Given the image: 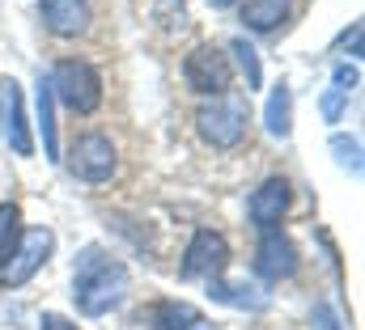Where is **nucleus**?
Instances as JSON below:
<instances>
[{"label": "nucleus", "mask_w": 365, "mask_h": 330, "mask_svg": "<svg viewBox=\"0 0 365 330\" xmlns=\"http://www.w3.org/2000/svg\"><path fill=\"white\" fill-rule=\"evenodd\" d=\"M128 297V267L102 246H86L73 262V301L86 318H102L119 309Z\"/></svg>", "instance_id": "f257e3e1"}, {"label": "nucleus", "mask_w": 365, "mask_h": 330, "mask_svg": "<svg viewBox=\"0 0 365 330\" xmlns=\"http://www.w3.org/2000/svg\"><path fill=\"white\" fill-rule=\"evenodd\" d=\"M51 93L73 110V115H93L102 106V77L86 60H60L51 68Z\"/></svg>", "instance_id": "f03ea898"}, {"label": "nucleus", "mask_w": 365, "mask_h": 330, "mask_svg": "<svg viewBox=\"0 0 365 330\" xmlns=\"http://www.w3.org/2000/svg\"><path fill=\"white\" fill-rule=\"evenodd\" d=\"M182 81L187 89L204 93V97H221L230 81H234V68H230V55L212 43H200L187 60H182Z\"/></svg>", "instance_id": "7ed1b4c3"}, {"label": "nucleus", "mask_w": 365, "mask_h": 330, "mask_svg": "<svg viewBox=\"0 0 365 330\" xmlns=\"http://www.w3.org/2000/svg\"><path fill=\"white\" fill-rule=\"evenodd\" d=\"M195 127H200V136H204L212 149H234V144L242 140V132H247V115H242L238 102L212 97V102H204V106L195 110Z\"/></svg>", "instance_id": "20e7f679"}, {"label": "nucleus", "mask_w": 365, "mask_h": 330, "mask_svg": "<svg viewBox=\"0 0 365 330\" xmlns=\"http://www.w3.org/2000/svg\"><path fill=\"white\" fill-rule=\"evenodd\" d=\"M225 262H230V242L212 229H195L187 250H182L179 275L182 280H221Z\"/></svg>", "instance_id": "39448f33"}, {"label": "nucleus", "mask_w": 365, "mask_h": 330, "mask_svg": "<svg viewBox=\"0 0 365 330\" xmlns=\"http://www.w3.org/2000/svg\"><path fill=\"white\" fill-rule=\"evenodd\" d=\"M115 144H110V136H102V132H86V136H77L73 140V149H68V169H73V178H81V182H106L110 174H115Z\"/></svg>", "instance_id": "423d86ee"}, {"label": "nucleus", "mask_w": 365, "mask_h": 330, "mask_svg": "<svg viewBox=\"0 0 365 330\" xmlns=\"http://www.w3.org/2000/svg\"><path fill=\"white\" fill-rule=\"evenodd\" d=\"M51 250H56V233H51V229H30V233H21V242L13 250L9 267L0 271L4 284H9V288H21V284L51 258Z\"/></svg>", "instance_id": "0eeeda50"}, {"label": "nucleus", "mask_w": 365, "mask_h": 330, "mask_svg": "<svg viewBox=\"0 0 365 330\" xmlns=\"http://www.w3.org/2000/svg\"><path fill=\"white\" fill-rule=\"evenodd\" d=\"M293 271H297V246L280 229H264V238L255 246V275L276 284V280H289Z\"/></svg>", "instance_id": "6e6552de"}, {"label": "nucleus", "mask_w": 365, "mask_h": 330, "mask_svg": "<svg viewBox=\"0 0 365 330\" xmlns=\"http://www.w3.org/2000/svg\"><path fill=\"white\" fill-rule=\"evenodd\" d=\"M140 326H149V330H212V322L195 305L175 301V297H162L149 309H140Z\"/></svg>", "instance_id": "1a4fd4ad"}, {"label": "nucleus", "mask_w": 365, "mask_h": 330, "mask_svg": "<svg viewBox=\"0 0 365 330\" xmlns=\"http://www.w3.org/2000/svg\"><path fill=\"white\" fill-rule=\"evenodd\" d=\"M38 17L56 38H77L90 30V0H38Z\"/></svg>", "instance_id": "9d476101"}, {"label": "nucleus", "mask_w": 365, "mask_h": 330, "mask_svg": "<svg viewBox=\"0 0 365 330\" xmlns=\"http://www.w3.org/2000/svg\"><path fill=\"white\" fill-rule=\"evenodd\" d=\"M284 212H289V182H284V178H268V182L251 195V203H247V216H251L259 229H276Z\"/></svg>", "instance_id": "9b49d317"}, {"label": "nucleus", "mask_w": 365, "mask_h": 330, "mask_svg": "<svg viewBox=\"0 0 365 330\" xmlns=\"http://www.w3.org/2000/svg\"><path fill=\"white\" fill-rule=\"evenodd\" d=\"M208 297H212V301H221V305H230V309H251V314L268 309V301H272L259 284H247V280H238V284L208 280Z\"/></svg>", "instance_id": "f8f14e48"}, {"label": "nucleus", "mask_w": 365, "mask_h": 330, "mask_svg": "<svg viewBox=\"0 0 365 330\" xmlns=\"http://www.w3.org/2000/svg\"><path fill=\"white\" fill-rule=\"evenodd\" d=\"M4 89V97H9V149L17 153V157H30L34 153V140H30V123H26V106H21V89L9 81L0 85Z\"/></svg>", "instance_id": "ddd939ff"}, {"label": "nucleus", "mask_w": 365, "mask_h": 330, "mask_svg": "<svg viewBox=\"0 0 365 330\" xmlns=\"http://www.w3.org/2000/svg\"><path fill=\"white\" fill-rule=\"evenodd\" d=\"M238 17H242L247 30L268 34V30H276V26H284V17H289V0H242Z\"/></svg>", "instance_id": "4468645a"}, {"label": "nucleus", "mask_w": 365, "mask_h": 330, "mask_svg": "<svg viewBox=\"0 0 365 330\" xmlns=\"http://www.w3.org/2000/svg\"><path fill=\"white\" fill-rule=\"evenodd\" d=\"M353 89H357V68L336 64V68H331V89L323 93V119H327V123H340L344 102H349V93H353Z\"/></svg>", "instance_id": "2eb2a0df"}, {"label": "nucleus", "mask_w": 365, "mask_h": 330, "mask_svg": "<svg viewBox=\"0 0 365 330\" xmlns=\"http://www.w3.org/2000/svg\"><path fill=\"white\" fill-rule=\"evenodd\" d=\"M264 123H268V136H276V140H289L293 136V93H289L284 81L272 89V97L264 106Z\"/></svg>", "instance_id": "dca6fc26"}, {"label": "nucleus", "mask_w": 365, "mask_h": 330, "mask_svg": "<svg viewBox=\"0 0 365 330\" xmlns=\"http://www.w3.org/2000/svg\"><path fill=\"white\" fill-rule=\"evenodd\" d=\"M38 132H43V153L56 161L60 157V144H56V93H51V81L38 77Z\"/></svg>", "instance_id": "f3484780"}, {"label": "nucleus", "mask_w": 365, "mask_h": 330, "mask_svg": "<svg viewBox=\"0 0 365 330\" xmlns=\"http://www.w3.org/2000/svg\"><path fill=\"white\" fill-rule=\"evenodd\" d=\"M17 242H21V212L17 203H0V271L9 267Z\"/></svg>", "instance_id": "a211bd4d"}, {"label": "nucleus", "mask_w": 365, "mask_h": 330, "mask_svg": "<svg viewBox=\"0 0 365 330\" xmlns=\"http://www.w3.org/2000/svg\"><path fill=\"white\" fill-rule=\"evenodd\" d=\"M230 51L238 55V68H242V77H247V89H259V81H264V68H259V51H255L247 38H234V43H230Z\"/></svg>", "instance_id": "6ab92c4d"}, {"label": "nucleus", "mask_w": 365, "mask_h": 330, "mask_svg": "<svg viewBox=\"0 0 365 330\" xmlns=\"http://www.w3.org/2000/svg\"><path fill=\"white\" fill-rule=\"evenodd\" d=\"M331 153H336V161L340 169H349V174H361V140L357 136H331Z\"/></svg>", "instance_id": "aec40b11"}, {"label": "nucleus", "mask_w": 365, "mask_h": 330, "mask_svg": "<svg viewBox=\"0 0 365 330\" xmlns=\"http://www.w3.org/2000/svg\"><path fill=\"white\" fill-rule=\"evenodd\" d=\"M310 326L314 330H344L340 326V318H336V309H331L327 301H319V305L310 309Z\"/></svg>", "instance_id": "412c9836"}, {"label": "nucleus", "mask_w": 365, "mask_h": 330, "mask_svg": "<svg viewBox=\"0 0 365 330\" xmlns=\"http://www.w3.org/2000/svg\"><path fill=\"white\" fill-rule=\"evenodd\" d=\"M38 330H77L64 314H43V322H38Z\"/></svg>", "instance_id": "4be33fe9"}, {"label": "nucleus", "mask_w": 365, "mask_h": 330, "mask_svg": "<svg viewBox=\"0 0 365 330\" xmlns=\"http://www.w3.org/2000/svg\"><path fill=\"white\" fill-rule=\"evenodd\" d=\"M344 43H349L353 55H361V21H353V34H344Z\"/></svg>", "instance_id": "5701e85b"}, {"label": "nucleus", "mask_w": 365, "mask_h": 330, "mask_svg": "<svg viewBox=\"0 0 365 330\" xmlns=\"http://www.w3.org/2000/svg\"><path fill=\"white\" fill-rule=\"evenodd\" d=\"M208 4H212V9H230L234 0H208Z\"/></svg>", "instance_id": "b1692460"}]
</instances>
